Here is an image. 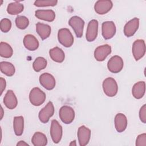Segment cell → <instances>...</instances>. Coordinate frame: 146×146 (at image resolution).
Masks as SVG:
<instances>
[{
  "label": "cell",
  "instance_id": "obj_1",
  "mask_svg": "<svg viewBox=\"0 0 146 146\" xmlns=\"http://www.w3.org/2000/svg\"><path fill=\"white\" fill-rule=\"evenodd\" d=\"M104 93L108 97L115 96L118 91V86L115 79L108 77L105 79L102 83Z\"/></svg>",
  "mask_w": 146,
  "mask_h": 146
},
{
  "label": "cell",
  "instance_id": "obj_2",
  "mask_svg": "<svg viewBox=\"0 0 146 146\" xmlns=\"http://www.w3.org/2000/svg\"><path fill=\"white\" fill-rule=\"evenodd\" d=\"M46 96L45 93L38 87L33 88L29 94V100L32 105L39 106L46 100Z\"/></svg>",
  "mask_w": 146,
  "mask_h": 146
},
{
  "label": "cell",
  "instance_id": "obj_3",
  "mask_svg": "<svg viewBox=\"0 0 146 146\" xmlns=\"http://www.w3.org/2000/svg\"><path fill=\"white\" fill-rule=\"evenodd\" d=\"M58 39L59 42L65 47H70L74 43V38L69 29L62 28L59 30L58 33Z\"/></svg>",
  "mask_w": 146,
  "mask_h": 146
},
{
  "label": "cell",
  "instance_id": "obj_4",
  "mask_svg": "<svg viewBox=\"0 0 146 146\" xmlns=\"http://www.w3.org/2000/svg\"><path fill=\"white\" fill-rule=\"evenodd\" d=\"M59 116L63 123L66 124H69L74 120L75 111L71 107L63 106L59 110Z\"/></svg>",
  "mask_w": 146,
  "mask_h": 146
},
{
  "label": "cell",
  "instance_id": "obj_5",
  "mask_svg": "<svg viewBox=\"0 0 146 146\" xmlns=\"http://www.w3.org/2000/svg\"><path fill=\"white\" fill-rule=\"evenodd\" d=\"M68 24L74 30L76 36L78 38H81L84 26V20L78 16H73L69 19Z\"/></svg>",
  "mask_w": 146,
  "mask_h": 146
},
{
  "label": "cell",
  "instance_id": "obj_6",
  "mask_svg": "<svg viewBox=\"0 0 146 146\" xmlns=\"http://www.w3.org/2000/svg\"><path fill=\"white\" fill-rule=\"evenodd\" d=\"M50 135L55 144L59 143L62 137L63 129L62 125L56 120H52L50 127Z\"/></svg>",
  "mask_w": 146,
  "mask_h": 146
},
{
  "label": "cell",
  "instance_id": "obj_7",
  "mask_svg": "<svg viewBox=\"0 0 146 146\" xmlns=\"http://www.w3.org/2000/svg\"><path fill=\"white\" fill-rule=\"evenodd\" d=\"M132 55L137 61L141 59L145 54V44L143 39H137L132 44Z\"/></svg>",
  "mask_w": 146,
  "mask_h": 146
},
{
  "label": "cell",
  "instance_id": "obj_8",
  "mask_svg": "<svg viewBox=\"0 0 146 146\" xmlns=\"http://www.w3.org/2000/svg\"><path fill=\"white\" fill-rule=\"evenodd\" d=\"M124 66V62L123 59L119 55H114L112 56L107 63V68L108 70L114 74L120 72Z\"/></svg>",
  "mask_w": 146,
  "mask_h": 146
},
{
  "label": "cell",
  "instance_id": "obj_9",
  "mask_svg": "<svg viewBox=\"0 0 146 146\" xmlns=\"http://www.w3.org/2000/svg\"><path fill=\"white\" fill-rule=\"evenodd\" d=\"M54 111V106L52 102H48L39 112L38 117L39 120L44 124L48 123L50 117L53 116Z\"/></svg>",
  "mask_w": 146,
  "mask_h": 146
},
{
  "label": "cell",
  "instance_id": "obj_10",
  "mask_svg": "<svg viewBox=\"0 0 146 146\" xmlns=\"http://www.w3.org/2000/svg\"><path fill=\"white\" fill-rule=\"evenodd\" d=\"M116 28L113 21L103 22L102 25V34L104 39H110L116 34Z\"/></svg>",
  "mask_w": 146,
  "mask_h": 146
},
{
  "label": "cell",
  "instance_id": "obj_11",
  "mask_svg": "<svg viewBox=\"0 0 146 146\" xmlns=\"http://www.w3.org/2000/svg\"><path fill=\"white\" fill-rule=\"evenodd\" d=\"M40 85L47 90H51L54 88L56 81L52 75L48 72H44L41 74L39 78Z\"/></svg>",
  "mask_w": 146,
  "mask_h": 146
},
{
  "label": "cell",
  "instance_id": "obj_12",
  "mask_svg": "<svg viewBox=\"0 0 146 146\" xmlns=\"http://www.w3.org/2000/svg\"><path fill=\"white\" fill-rule=\"evenodd\" d=\"M91 132L90 129L85 125H81L78 130V139L79 145L85 146L87 145L91 138Z\"/></svg>",
  "mask_w": 146,
  "mask_h": 146
},
{
  "label": "cell",
  "instance_id": "obj_13",
  "mask_svg": "<svg viewBox=\"0 0 146 146\" xmlns=\"http://www.w3.org/2000/svg\"><path fill=\"white\" fill-rule=\"evenodd\" d=\"M111 46L106 44L96 47L94 51V58L98 62L104 61L106 58L111 53Z\"/></svg>",
  "mask_w": 146,
  "mask_h": 146
},
{
  "label": "cell",
  "instance_id": "obj_14",
  "mask_svg": "<svg viewBox=\"0 0 146 146\" xmlns=\"http://www.w3.org/2000/svg\"><path fill=\"white\" fill-rule=\"evenodd\" d=\"M98 21L96 19H92L88 24L86 38L89 42H93L97 37L98 33Z\"/></svg>",
  "mask_w": 146,
  "mask_h": 146
},
{
  "label": "cell",
  "instance_id": "obj_15",
  "mask_svg": "<svg viewBox=\"0 0 146 146\" xmlns=\"http://www.w3.org/2000/svg\"><path fill=\"white\" fill-rule=\"evenodd\" d=\"M113 7V3L110 0H99L94 5L95 11L99 15H104L109 12Z\"/></svg>",
  "mask_w": 146,
  "mask_h": 146
},
{
  "label": "cell",
  "instance_id": "obj_16",
  "mask_svg": "<svg viewBox=\"0 0 146 146\" xmlns=\"http://www.w3.org/2000/svg\"><path fill=\"white\" fill-rule=\"evenodd\" d=\"M139 27V19L134 18L126 23L124 27V34L127 37L132 36Z\"/></svg>",
  "mask_w": 146,
  "mask_h": 146
},
{
  "label": "cell",
  "instance_id": "obj_17",
  "mask_svg": "<svg viewBox=\"0 0 146 146\" xmlns=\"http://www.w3.org/2000/svg\"><path fill=\"white\" fill-rule=\"evenodd\" d=\"M115 127L117 132H124L127 127V119L126 116L122 113H118L115 117Z\"/></svg>",
  "mask_w": 146,
  "mask_h": 146
},
{
  "label": "cell",
  "instance_id": "obj_18",
  "mask_svg": "<svg viewBox=\"0 0 146 146\" xmlns=\"http://www.w3.org/2000/svg\"><path fill=\"white\" fill-rule=\"evenodd\" d=\"M3 103L10 110H13L17 106L18 100L12 90H9L6 93L3 98Z\"/></svg>",
  "mask_w": 146,
  "mask_h": 146
},
{
  "label": "cell",
  "instance_id": "obj_19",
  "mask_svg": "<svg viewBox=\"0 0 146 146\" xmlns=\"http://www.w3.org/2000/svg\"><path fill=\"white\" fill-rule=\"evenodd\" d=\"M35 16L39 19L47 22H52L55 19V13L52 10H37Z\"/></svg>",
  "mask_w": 146,
  "mask_h": 146
},
{
  "label": "cell",
  "instance_id": "obj_20",
  "mask_svg": "<svg viewBox=\"0 0 146 146\" xmlns=\"http://www.w3.org/2000/svg\"><path fill=\"white\" fill-rule=\"evenodd\" d=\"M23 44L29 51H35L39 46V42L35 36L31 34L26 35L23 38Z\"/></svg>",
  "mask_w": 146,
  "mask_h": 146
},
{
  "label": "cell",
  "instance_id": "obj_21",
  "mask_svg": "<svg viewBox=\"0 0 146 146\" xmlns=\"http://www.w3.org/2000/svg\"><path fill=\"white\" fill-rule=\"evenodd\" d=\"M145 92V83L144 81H139L136 83L132 89V94L133 96L137 99H140L142 98Z\"/></svg>",
  "mask_w": 146,
  "mask_h": 146
},
{
  "label": "cell",
  "instance_id": "obj_22",
  "mask_svg": "<svg viewBox=\"0 0 146 146\" xmlns=\"http://www.w3.org/2000/svg\"><path fill=\"white\" fill-rule=\"evenodd\" d=\"M36 31L40 38L42 40H44L50 36L51 28L48 25L38 22L36 24Z\"/></svg>",
  "mask_w": 146,
  "mask_h": 146
},
{
  "label": "cell",
  "instance_id": "obj_23",
  "mask_svg": "<svg viewBox=\"0 0 146 146\" xmlns=\"http://www.w3.org/2000/svg\"><path fill=\"white\" fill-rule=\"evenodd\" d=\"M49 55L53 61L57 63H62L65 58L64 51L58 47H55L50 49Z\"/></svg>",
  "mask_w": 146,
  "mask_h": 146
},
{
  "label": "cell",
  "instance_id": "obj_24",
  "mask_svg": "<svg viewBox=\"0 0 146 146\" xmlns=\"http://www.w3.org/2000/svg\"><path fill=\"white\" fill-rule=\"evenodd\" d=\"M13 129L15 134L21 136L24 130V118L22 116H15L13 120Z\"/></svg>",
  "mask_w": 146,
  "mask_h": 146
},
{
  "label": "cell",
  "instance_id": "obj_25",
  "mask_svg": "<svg viewBox=\"0 0 146 146\" xmlns=\"http://www.w3.org/2000/svg\"><path fill=\"white\" fill-rule=\"evenodd\" d=\"M31 143L34 146H44L47 144V138L42 132H36L32 137Z\"/></svg>",
  "mask_w": 146,
  "mask_h": 146
},
{
  "label": "cell",
  "instance_id": "obj_26",
  "mask_svg": "<svg viewBox=\"0 0 146 146\" xmlns=\"http://www.w3.org/2000/svg\"><path fill=\"white\" fill-rule=\"evenodd\" d=\"M0 70L2 73L7 76H12L15 72L14 66L11 63L6 61L0 63Z\"/></svg>",
  "mask_w": 146,
  "mask_h": 146
},
{
  "label": "cell",
  "instance_id": "obj_27",
  "mask_svg": "<svg viewBox=\"0 0 146 146\" xmlns=\"http://www.w3.org/2000/svg\"><path fill=\"white\" fill-rule=\"evenodd\" d=\"M24 6L19 2H14L9 3L7 7V12L10 15H17L23 11Z\"/></svg>",
  "mask_w": 146,
  "mask_h": 146
},
{
  "label": "cell",
  "instance_id": "obj_28",
  "mask_svg": "<svg viewBox=\"0 0 146 146\" xmlns=\"http://www.w3.org/2000/svg\"><path fill=\"white\" fill-rule=\"evenodd\" d=\"M13 54V50L11 46L6 42L0 43V55L5 58H10Z\"/></svg>",
  "mask_w": 146,
  "mask_h": 146
},
{
  "label": "cell",
  "instance_id": "obj_29",
  "mask_svg": "<svg viewBox=\"0 0 146 146\" xmlns=\"http://www.w3.org/2000/svg\"><path fill=\"white\" fill-rule=\"evenodd\" d=\"M47 64V62L43 57H37L33 63V68L36 72H39L44 69Z\"/></svg>",
  "mask_w": 146,
  "mask_h": 146
},
{
  "label": "cell",
  "instance_id": "obj_30",
  "mask_svg": "<svg viewBox=\"0 0 146 146\" xmlns=\"http://www.w3.org/2000/svg\"><path fill=\"white\" fill-rule=\"evenodd\" d=\"M15 25L18 29L24 30L29 25V20L25 16L18 15L15 18Z\"/></svg>",
  "mask_w": 146,
  "mask_h": 146
},
{
  "label": "cell",
  "instance_id": "obj_31",
  "mask_svg": "<svg viewBox=\"0 0 146 146\" xmlns=\"http://www.w3.org/2000/svg\"><path fill=\"white\" fill-rule=\"evenodd\" d=\"M58 1L56 0H38L34 3V6L36 7H47L55 6L57 5Z\"/></svg>",
  "mask_w": 146,
  "mask_h": 146
},
{
  "label": "cell",
  "instance_id": "obj_32",
  "mask_svg": "<svg viewBox=\"0 0 146 146\" xmlns=\"http://www.w3.org/2000/svg\"><path fill=\"white\" fill-rule=\"evenodd\" d=\"M11 28V22L8 18H3L0 22V29L3 33L9 32Z\"/></svg>",
  "mask_w": 146,
  "mask_h": 146
},
{
  "label": "cell",
  "instance_id": "obj_33",
  "mask_svg": "<svg viewBox=\"0 0 146 146\" xmlns=\"http://www.w3.org/2000/svg\"><path fill=\"white\" fill-rule=\"evenodd\" d=\"M136 146H145L146 145V133H143L137 136L136 139Z\"/></svg>",
  "mask_w": 146,
  "mask_h": 146
},
{
  "label": "cell",
  "instance_id": "obj_34",
  "mask_svg": "<svg viewBox=\"0 0 146 146\" xmlns=\"http://www.w3.org/2000/svg\"><path fill=\"white\" fill-rule=\"evenodd\" d=\"M139 118L144 124L146 123V104H144L139 110Z\"/></svg>",
  "mask_w": 146,
  "mask_h": 146
},
{
  "label": "cell",
  "instance_id": "obj_35",
  "mask_svg": "<svg viewBox=\"0 0 146 146\" xmlns=\"http://www.w3.org/2000/svg\"><path fill=\"white\" fill-rule=\"evenodd\" d=\"M6 87V80L3 78H0V91L1 95H2L3 92L5 90Z\"/></svg>",
  "mask_w": 146,
  "mask_h": 146
},
{
  "label": "cell",
  "instance_id": "obj_36",
  "mask_svg": "<svg viewBox=\"0 0 146 146\" xmlns=\"http://www.w3.org/2000/svg\"><path fill=\"white\" fill-rule=\"evenodd\" d=\"M17 146H24V145H29L27 143H26L25 141H23V140H21L19 141L17 144Z\"/></svg>",
  "mask_w": 146,
  "mask_h": 146
},
{
  "label": "cell",
  "instance_id": "obj_37",
  "mask_svg": "<svg viewBox=\"0 0 146 146\" xmlns=\"http://www.w3.org/2000/svg\"><path fill=\"white\" fill-rule=\"evenodd\" d=\"M69 145L70 146H76V140H74V141H71V143L69 144Z\"/></svg>",
  "mask_w": 146,
  "mask_h": 146
},
{
  "label": "cell",
  "instance_id": "obj_38",
  "mask_svg": "<svg viewBox=\"0 0 146 146\" xmlns=\"http://www.w3.org/2000/svg\"><path fill=\"white\" fill-rule=\"evenodd\" d=\"M3 116V110L2 107L1 106V120L2 119Z\"/></svg>",
  "mask_w": 146,
  "mask_h": 146
}]
</instances>
